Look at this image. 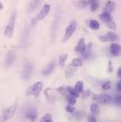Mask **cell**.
<instances>
[{
    "label": "cell",
    "instance_id": "obj_1",
    "mask_svg": "<svg viewBox=\"0 0 121 122\" xmlns=\"http://www.w3.org/2000/svg\"><path fill=\"white\" fill-rule=\"evenodd\" d=\"M16 17H17V12L14 10L9 20V23L8 25L6 26L5 28V31H4V35L7 37V38H10L13 34V31H14V27H15V22H16Z\"/></svg>",
    "mask_w": 121,
    "mask_h": 122
},
{
    "label": "cell",
    "instance_id": "obj_2",
    "mask_svg": "<svg viewBox=\"0 0 121 122\" xmlns=\"http://www.w3.org/2000/svg\"><path fill=\"white\" fill-rule=\"evenodd\" d=\"M49 10H50V5H49V4H45V6L42 8V10H41L40 12L38 13V15H36V16L32 19V21H31L32 26H34V25L37 24L38 22H40V21H42L43 19H45V18L47 16Z\"/></svg>",
    "mask_w": 121,
    "mask_h": 122
},
{
    "label": "cell",
    "instance_id": "obj_3",
    "mask_svg": "<svg viewBox=\"0 0 121 122\" xmlns=\"http://www.w3.org/2000/svg\"><path fill=\"white\" fill-rule=\"evenodd\" d=\"M92 98H93L94 100L99 102L100 104H104V105L111 103L112 100H113L112 96L109 95V94H100V95H96V94H94V95L92 96Z\"/></svg>",
    "mask_w": 121,
    "mask_h": 122
},
{
    "label": "cell",
    "instance_id": "obj_4",
    "mask_svg": "<svg viewBox=\"0 0 121 122\" xmlns=\"http://www.w3.org/2000/svg\"><path fill=\"white\" fill-rule=\"evenodd\" d=\"M76 29H77V22L76 21H72L68 27L66 28L65 30V32H64V35H63V38H62V42H66L70 39V37L74 34V32L76 31Z\"/></svg>",
    "mask_w": 121,
    "mask_h": 122
},
{
    "label": "cell",
    "instance_id": "obj_5",
    "mask_svg": "<svg viewBox=\"0 0 121 122\" xmlns=\"http://www.w3.org/2000/svg\"><path fill=\"white\" fill-rule=\"evenodd\" d=\"M33 72V64L31 61L26 62V64L24 65L23 68V72H22V78L24 81H29L32 75Z\"/></svg>",
    "mask_w": 121,
    "mask_h": 122
},
{
    "label": "cell",
    "instance_id": "obj_6",
    "mask_svg": "<svg viewBox=\"0 0 121 122\" xmlns=\"http://www.w3.org/2000/svg\"><path fill=\"white\" fill-rule=\"evenodd\" d=\"M42 90H43V82L39 81V82L34 83L32 86H30V89L28 90L27 95H31L34 97H39V95L42 92Z\"/></svg>",
    "mask_w": 121,
    "mask_h": 122
},
{
    "label": "cell",
    "instance_id": "obj_7",
    "mask_svg": "<svg viewBox=\"0 0 121 122\" xmlns=\"http://www.w3.org/2000/svg\"><path fill=\"white\" fill-rule=\"evenodd\" d=\"M16 110H17V101H16L14 104H12L11 106L8 107V108L4 111V113H3V119H4L5 121L8 120V119H10V118L14 116Z\"/></svg>",
    "mask_w": 121,
    "mask_h": 122
},
{
    "label": "cell",
    "instance_id": "obj_8",
    "mask_svg": "<svg viewBox=\"0 0 121 122\" xmlns=\"http://www.w3.org/2000/svg\"><path fill=\"white\" fill-rule=\"evenodd\" d=\"M16 59V54H15V51L14 50H9V52L7 53V56H6V61H5V65L7 67H10Z\"/></svg>",
    "mask_w": 121,
    "mask_h": 122
},
{
    "label": "cell",
    "instance_id": "obj_9",
    "mask_svg": "<svg viewBox=\"0 0 121 122\" xmlns=\"http://www.w3.org/2000/svg\"><path fill=\"white\" fill-rule=\"evenodd\" d=\"M55 67H56V62L54 61H50V62L42 70V75H43V76H48V75H50V74L54 71Z\"/></svg>",
    "mask_w": 121,
    "mask_h": 122
},
{
    "label": "cell",
    "instance_id": "obj_10",
    "mask_svg": "<svg viewBox=\"0 0 121 122\" xmlns=\"http://www.w3.org/2000/svg\"><path fill=\"white\" fill-rule=\"evenodd\" d=\"M37 116H38V114H37V111H36L35 108H30V110L26 113L27 118H29V119L31 120L32 122H34L37 119Z\"/></svg>",
    "mask_w": 121,
    "mask_h": 122
},
{
    "label": "cell",
    "instance_id": "obj_11",
    "mask_svg": "<svg viewBox=\"0 0 121 122\" xmlns=\"http://www.w3.org/2000/svg\"><path fill=\"white\" fill-rule=\"evenodd\" d=\"M85 48H86L85 40H84L83 38H81V39H80V41H79V43H78V45H77V46H76L75 50H76V52H78V53H81H81L85 50Z\"/></svg>",
    "mask_w": 121,
    "mask_h": 122
},
{
    "label": "cell",
    "instance_id": "obj_12",
    "mask_svg": "<svg viewBox=\"0 0 121 122\" xmlns=\"http://www.w3.org/2000/svg\"><path fill=\"white\" fill-rule=\"evenodd\" d=\"M110 52L113 56H118L120 54V46L118 44L113 43L110 46Z\"/></svg>",
    "mask_w": 121,
    "mask_h": 122
},
{
    "label": "cell",
    "instance_id": "obj_13",
    "mask_svg": "<svg viewBox=\"0 0 121 122\" xmlns=\"http://www.w3.org/2000/svg\"><path fill=\"white\" fill-rule=\"evenodd\" d=\"M115 8H116V4L113 1H108L103 8V11L107 13H111L115 10Z\"/></svg>",
    "mask_w": 121,
    "mask_h": 122
},
{
    "label": "cell",
    "instance_id": "obj_14",
    "mask_svg": "<svg viewBox=\"0 0 121 122\" xmlns=\"http://www.w3.org/2000/svg\"><path fill=\"white\" fill-rule=\"evenodd\" d=\"M41 3V0H30L29 5H28V11L31 12L33 11Z\"/></svg>",
    "mask_w": 121,
    "mask_h": 122
},
{
    "label": "cell",
    "instance_id": "obj_15",
    "mask_svg": "<svg viewBox=\"0 0 121 122\" xmlns=\"http://www.w3.org/2000/svg\"><path fill=\"white\" fill-rule=\"evenodd\" d=\"M76 73V68L72 65V64H69L66 69H65V75L67 78H72Z\"/></svg>",
    "mask_w": 121,
    "mask_h": 122
},
{
    "label": "cell",
    "instance_id": "obj_16",
    "mask_svg": "<svg viewBox=\"0 0 121 122\" xmlns=\"http://www.w3.org/2000/svg\"><path fill=\"white\" fill-rule=\"evenodd\" d=\"M99 18H100V20H101L102 22H104V23H109V22L113 21V18H112L111 14H110V13H107V12H104V11L99 15Z\"/></svg>",
    "mask_w": 121,
    "mask_h": 122
},
{
    "label": "cell",
    "instance_id": "obj_17",
    "mask_svg": "<svg viewBox=\"0 0 121 122\" xmlns=\"http://www.w3.org/2000/svg\"><path fill=\"white\" fill-rule=\"evenodd\" d=\"M91 52H92V43H89V44L86 46L85 50L81 53V55L83 56V58H84V59H87V58H89V57H90Z\"/></svg>",
    "mask_w": 121,
    "mask_h": 122
},
{
    "label": "cell",
    "instance_id": "obj_18",
    "mask_svg": "<svg viewBox=\"0 0 121 122\" xmlns=\"http://www.w3.org/2000/svg\"><path fill=\"white\" fill-rule=\"evenodd\" d=\"M106 37L108 38V41H111V42H115V41H116L118 39L117 34H116L115 32H112V31H109L106 34Z\"/></svg>",
    "mask_w": 121,
    "mask_h": 122
},
{
    "label": "cell",
    "instance_id": "obj_19",
    "mask_svg": "<svg viewBox=\"0 0 121 122\" xmlns=\"http://www.w3.org/2000/svg\"><path fill=\"white\" fill-rule=\"evenodd\" d=\"M71 64L74 67H81V66H82L83 61H82V59H81V58H75V59L72 60Z\"/></svg>",
    "mask_w": 121,
    "mask_h": 122
},
{
    "label": "cell",
    "instance_id": "obj_20",
    "mask_svg": "<svg viewBox=\"0 0 121 122\" xmlns=\"http://www.w3.org/2000/svg\"><path fill=\"white\" fill-rule=\"evenodd\" d=\"M89 27H90L92 30H97L99 29L100 25H99V23H98L96 20H90V22H89Z\"/></svg>",
    "mask_w": 121,
    "mask_h": 122
},
{
    "label": "cell",
    "instance_id": "obj_21",
    "mask_svg": "<svg viewBox=\"0 0 121 122\" xmlns=\"http://www.w3.org/2000/svg\"><path fill=\"white\" fill-rule=\"evenodd\" d=\"M65 89H66V92H67V94H68V95H70V96L74 97L75 98H78V97H80V94L75 91V90H74V88H72V87H67V88H65Z\"/></svg>",
    "mask_w": 121,
    "mask_h": 122
},
{
    "label": "cell",
    "instance_id": "obj_22",
    "mask_svg": "<svg viewBox=\"0 0 121 122\" xmlns=\"http://www.w3.org/2000/svg\"><path fill=\"white\" fill-rule=\"evenodd\" d=\"M91 113L94 115V116H96L99 114V106L96 104V103H93L91 105Z\"/></svg>",
    "mask_w": 121,
    "mask_h": 122
},
{
    "label": "cell",
    "instance_id": "obj_23",
    "mask_svg": "<svg viewBox=\"0 0 121 122\" xmlns=\"http://www.w3.org/2000/svg\"><path fill=\"white\" fill-rule=\"evenodd\" d=\"M74 90L77 92V93H79V94L82 93L83 92V82L82 81H78L76 83V85H75Z\"/></svg>",
    "mask_w": 121,
    "mask_h": 122
},
{
    "label": "cell",
    "instance_id": "obj_24",
    "mask_svg": "<svg viewBox=\"0 0 121 122\" xmlns=\"http://www.w3.org/2000/svg\"><path fill=\"white\" fill-rule=\"evenodd\" d=\"M66 60H67V54L60 55V57H59V64H60V67H63L64 66Z\"/></svg>",
    "mask_w": 121,
    "mask_h": 122
},
{
    "label": "cell",
    "instance_id": "obj_25",
    "mask_svg": "<svg viewBox=\"0 0 121 122\" xmlns=\"http://www.w3.org/2000/svg\"><path fill=\"white\" fill-rule=\"evenodd\" d=\"M65 98H66V101L68 102V104H69V105H75V104H76V102H77L76 98H75L74 97L70 96V95H67Z\"/></svg>",
    "mask_w": 121,
    "mask_h": 122
},
{
    "label": "cell",
    "instance_id": "obj_26",
    "mask_svg": "<svg viewBox=\"0 0 121 122\" xmlns=\"http://www.w3.org/2000/svg\"><path fill=\"white\" fill-rule=\"evenodd\" d=\"M87 1L86 0H80L78 3H77V6H78V8H81V9H83V8H85L86 6H87Z\"/></svg>",
    "mask_w": 121,
    "mask_h": 122
},
{
    "label": "cell",
    "instance_id": "obj_27",
    "mask_svg": "<svg viewBox=\"0 0 121 122\" xmlns=\"http://www.w3.org/2000/svg\"><path fill=\"white\" fill-rule=\"evenodd\" d=\"M42 122H52V117L50 114H46L43 118H42Z\"/></svg>",
    "mask_w": 121,
    "mask_h": 122
},
{
    "label": "cell",
    "instance_id": "obj_28",
    "mask_svg": "<svg viewBox=\"0 0 121 122\" xmlns=\"http://www.w3.org/2000/svg\"><path fill=\"white\" fill-rule=\"evenodd\" d=\"M111 88V81H105L103 84H102V89L103 90H109Z\"/></svg>",
    "mask_w": 121,
    "mask_h": 122
},
{
    "label": "cell",
    "instance_id": "obj_29",
    "mask_svg": "<svg viewBox=\"0 0 121 122\" xmlns=\"http://www.w3.org/2000/svg\"><path fill=\"white\" fill-rule=\"evenodd\" d=\"M98 2H95V3H92L91 4V10L92 11H96V10H97V9H98Z\"/></svg>",
    "mask_w": 121,
    "mask_h": 122
},
{
    "label": "cell",
    "instance_id": "obj_30",
    "mask_svg": "<svg viewBox=\"0 0 121 122\" xmlns=\"http://www.w3.org/2000/svg\"><path fill=\"white\" fill-rule=\"evenodd\" d=\"M107 26H108L109 29H111V30H115L116 29V23H115L114 21H111V22L107 23Z\"/></svg>",
    "mask_w": 121,
    "mask_h": 122
},
{
    "label": "cell",
    "instance_id": "obj_31",
    "mask_svg": "<svg viewBox=\"0 0 121 122\" xmlns=\"http://www.w3.org/2000/svg\"><path fill=\"white\" fill-rule=\"evenodd\" d=\"M114 102H115L116 105H118V106L120 105L121 104V96L120 95H117V96L114 98Z\"/></svg>",
    "mask_w": 121,
    "mask_h": 122
},
{
    "label": "cell",
    "instance_id": "obj_32",
    "mask_svg": "<svg viewBox=\"0 0 121 122\" xmlns=\"http://www.w3.org/2000/svg\"><path fill=\"white\" fill-rule=\"evenodd\" d=\"M65 110H66L68 113H70V114H73V113L75 112V108H74L73 105H68V106H66V107H65Z\"/></svg>",
    "mask_w": 121,
    "mask_h": 122
},
{
    "label": "cell",
    "instance_id": "obj_33",
    "mask_svg": "<svg viewBox=\"0 0 121 122\" xmlns=\"http://www.w3.org/2000/svg\"><path fill=\"white\" fill-rule=\"evenodd\" d=\"M113 70H114V68H113V62H112V61H108V72L109 73H112Z\"/></svg>",
    "mask_w": 121,
    "mask_h": 122
},
{
    "label": "cell",
    "instance_id": "obj_34",
    "mask_svg": "<svg viewBox=\"0 0 121 122\" xmlns=\"http://www.w3.org/2000/svg\"><path fill=\"white\" fill-rule=\"evenodd\" d=\"M91 92L89 90H87V91H83L82 92V98L83 99H85V98H87L89 96H90Z\"/></svg>",
    "mask_w": 121,
    "mask_h": 122
},
{
    "label": "cell",
    "instance_id": "obj_35",
    "mask_svg": "<svg viewBox=\"0 0 121 122\" xmlns=\"http://www.w3.org/2000/svg\"><path fill=\"white\" fill-rule=\"evenodd\" d=\"M56 90H57V92H59V93L62 94V95H64V94L66 93V89H65L63 86H61V87H60V88H57Z\"/></svg>",
    "mask_w": 121,
    "mask_h": 122
},
{
    "label": "cell",
    "instance_id": "obj_36",
    "mask_svg": "<svg viewBox=\"0 0 121 122\" xmlns=\"http://www.w3.org/2000/svg\"><path fill=\"white\" fill-rule=\"evenodd\" d=\"M99 41L106 43V42H108V38L106 37V35H101V36H99Z\"/></svg>",
    "mask_w": 121,
    "mask_h": 122
},
{
    "label": "cell",
    "instance_id": "obj_37",
    "mask_svg": "<svg viewBox=\"0 0 121 122\" xmlns=\"http://www.w3.org/2000/svg\"><path fill=\"white\" fill-rule=\"evenodd\" d=\"M83 116H84V114H83V113H81V112H80V113H78V114L76 115V117H76L78 120H81V119L83 117Z\"/></svg>",
    "mask_w": 121,
    "mask_h": 122
},
{
    "label": "cell",
    "instance_id": "obj_38",
    "mask_svg": "<svg viewBox=\"0 0 121 122\" xmlns=\"http://www.w3.org/2000/svg\"><path fill=\"white\" fill-rule=\"evenodd\" d=\"M88 122H97V120L94 116H89L88 117Z\"/></svg>",
    "mask_w": 121,
    "mask_h": 122
},
{
    "label": "cell",
    "instance_id": "obj_39",
    "mask_svg": "<svg viewBox=\"0 0 121 122\" xmlns=\"http://www.w3.org/2000/svg\"><path fill=\"white\" fill-rule=\"evenodd\" d=\"M116 89H117V91H118V92L121 91V82H120V81H118V82H117V85H116Z\"/></svg>",
    "mask_w": 121,
    "mask_h": 122
},
{
    "label": "cell",
    "instance_id": "obj_40",
    "mask_svg": "<svg viewBox=\"0 0 121 122\" xmlns=\"http://www.w3.org/2000/svg\"><path fill=\"white\" fill-rule=\"evenodd\" d=\"M117 77L118 78H121V68L119 67L118 70H117Z\"/></svg>",
    "mask_w": 121,
    "mask_h": 122
},
{
    "label": "cell",
    "instance_id": "obj_41",
    "mask_svg": "<svg viewBox=\"0 0 121 122\" xmlns=\"http://www.w3.org/2000/svg\"><path fill=\"white\" fill-rule=\"evenodd\" d=\"M86 1H87V3H89V4L95 3V2H97V0H86Z\"/></svg>",
    "mask_w": 121,
    "mask_h": 122
},
{
    "label": "cell",
    "instance_id": "obj_42",
    "mask_svg": "<svg viewBox=\"0 0 121 122\" xmlns=\"http://www.w3.org/2000/svg\"><path fill=\"white\" fill-rule=\"evenodd\" d=\"M2 10H3V4H2L1 2H0V11H1Z\"/></svg>",
    "mask_w": 121,
    "mask_h": 122
},
{
    "label": "cell",
    "instance_id": "obj_43",
    "mask_svg": "<svg viewBox=\"0 0 121 122\" xmlns=\"http://www.w3.org/2000/svg\"><path fill=\"white\" fill-rule=\"evenodd\" d=\"M0 122H5V120H4V119H2V120H1Z\"/></svg>",
    "mask_w": 121,
    "mask_h": 122
}]
</instances>
